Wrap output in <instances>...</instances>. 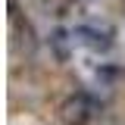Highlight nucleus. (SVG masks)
Here are the masks:
<instances>
[{"label": "nucleus", "instance_id": "1", "mask_svg": "<svg viewBox=\"0 0 125 125\" xmlns=\"http://www.w3.org/2000/svg\"><path fill=\"white\" fill-rule=\"evenodd\" d=\"M94 113H97V100H94L91 94L78 91L60 106V119L66 125H88L94 119Z\"/></svg>", "mask_w": 125, "mask_h": 125}, {"label": "nucleus", "instance_id": "2", "mask_svg": "<svg viewBox=\"0 0 125 125\" xmlns=\"http://www.w3.org/2000/svg\"><path fill=\"white\" fill-rule=\"evenodd\" d=\"M72 41L91 47V50H109L113 47V34L106 28H97V25H78V28H72Z\"/></svg>", "mask_w": 125, "mask_h": 125}]
</instances>
